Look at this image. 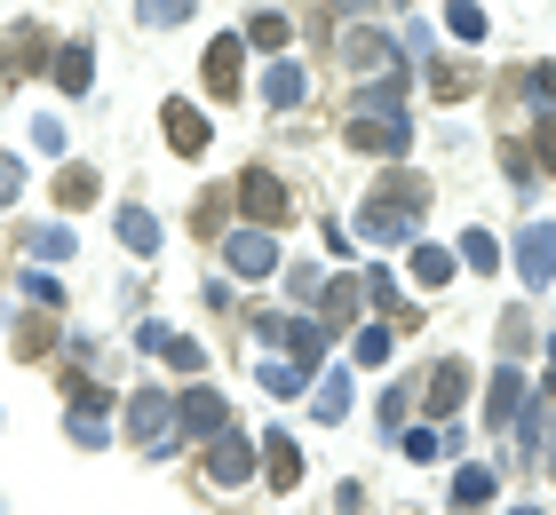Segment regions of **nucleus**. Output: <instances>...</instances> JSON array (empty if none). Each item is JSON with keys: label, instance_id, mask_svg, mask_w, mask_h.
Returning a JSON list of instances; mask_svg holds the SVG:
<instances>
[{"label": "nucleus", "instance_id": "obj_1", "mask_svg": "<svg viewBox=\"0 0 556 515\" xmlns=\"http://www.w3.org/2000/svg\"><path fill=\"white\" fill-rule=\"evenodd\" d=\"M406 88L414 80H374V88H358V103H350V143L374 151V159H406V143H414Z\"/></svg>", "mask_w": 556, "mask_h": 515}, {"label": "nucleus", "instance_id": "obj_2", "mask_svg": "<svg viewBox=\"0 0 556 515\" xmlns=\"http://www.w3.org/2000/svg\"><path fill=\"white\" fill-rule=\"evenodd\" d=\"M342 64H350V72H366V88H374V80H414L406 56H397V48L374 33V24H342Z\"/></svg>", "mask_w": 556, "mask_h": 515}, {"label": "nucleus", "instance_id": "obj_3", "mask_svg": "<svg viewBox=\"0 0 556 515\" xmlns=\"http://www.w3.org/2000/svg\"><path fill=\"white\" fill-rule=\"evenodd\" d=\"M128 436L143 452H167L175 445V404H167V389H136L128 397Z\"/></svg>", "mask_w": 556, "mask_h": 515}, {"label": "nucleus", "instance_id": "obj_4", "mask_svg": "<svg viewBox=\"0 0 556 515\" xmlns=\"http://www.w3.org/2000/svg\"><path fill=\"white\" fill-rule=\"evenodd\" d=\"M239 206L255 215V230H270V222L294 215V198H287V183H278L270 167H247V175H239Z\"/></svg>", "mask_w": 556, "mask_h": 515}, {"label": "nucleus", "instance_id": "obj_5", "mask_svg": "<svg viewBox=\"0 0 556 515\" xmlns=\"http://www.w3.org/2000/svg\"><path fill=\"white\" fill-rule=\"evenodd\" d=\"M255 325H263V333H270V342H278V349H287V357H294V365H302V373H311V365H318V349H326V325H318V318H255Z\"/></svg>", "mask_w": 556, "mask_h": 515}, {"label": "nucleus", "instance_id": "obj_6", "mask_svg": "<svg viewBox=\"0 0 556 515\" xmlns=\"http://www.w3.org/2000/svg\"><path fill=\"white\" fill-rule=\"evenodd\" d=\"M175 428H184V436H207V445H215V436L231 428V404H223L215 389H184V397H175Z\"/></svg>", "mask_w": 556, "mask_h": 515}, {"label": "nucleus", "instance_id": "obj_7", "mask_svg": "<svg viewBox=\"0 0 556 515\" xmlns=\"http://www.w3.org/2000/svg\"><path fill=\"white\" fill-rule=\"evenodd\" d=\"M517 278L525 286H548L556 278V222H525L517 230Z\"/></svg>", "mask_w": 556, "mask_h": 515}, {"label": "nucleus", "instance_id": "obj_8", "mask_svg": "<svg viewBox=\"0 0 556 515\" xmlns=\"http://www.w3.org/2000/svg\"><path fill=\"white\" fill-rule=\"evenodd\" d=\"M199 72H207V95H215V103H231V95H239V72H247V40H239V33L207 40V64H199Z\"/></svg>", "mask_w": 556, "mask_h": 515}, {"label": "nucleus", "instance_id": "obj_9", "mask_svg": "<svg viewBox=\"0 0 556 515\" xmlns=\"http://www.w3.org/2000/svg\"><path fill=\"white\" fill-rule=\"evenodd\" d=\"M223 262H231V278H270L278 270L270 230H231V239H223Z\"/></svg>", "mask_w": 556, "mask_h": 515}, {"label": "nucleus", "instance_id": "obj_10", "mask_svg": "<svg viewBox=\"0 0 556 515\" xmlns=\"http://www.w3.org/2000/svg\"><path fill=\"white\" fill-rule=\"evenodd\" d=\"M525 397H533V389H525V373L517 365H493V381H485V428H509L525 412Z\"/></svg>", "mask_w": 556, "mask_h": 515}, {"label": "nucleus", "instance_id": "obj_11", "mask_svg": "<svg viewBox=\"0 0 556 515\" xmlns=\"http://www.w3.org/2000/svg\"><path fill=\"white\" fill-rule=\"evenodd\" d=\"M207 476H215V484H247V476H255V452H247L239 428H223L215 445H207Z\"/></svg>", "mask_w": 556, "mask_h": 515}, {"label": "nucleus", "instance_id": "obj_12", "mask_svg": "<svg viewBox=\"0 0 556 515\" xmlns=\"http://www.w3.org/2000/svg\"><path fill=\"white\" fill-rule=\"evenodd\" d=\"M358 239H374V246H406L414 239V215H397V206H358Z\"/></svg>", "mask_w": 556, "mask_h": 515}, {"label": "nucleus", "instance_id": "obj_13", "mask_svg": "<svg viewBox=\"0 0 556 515\" xmlns=\"http://www.w3.org/2000/svg\"><path fill=\"white\" fill-rule=\"evenodd\" d=\"M462 397H469V365H445L429 373V421H453V412H462Z\"/></svg>", "mask_w": 556, "mask_h": 515}, {"label": "nucleus", "instance_id": "obj_14", "mask_svg": "<svg viewBox=\"0 0 556 515\" xmlns=\"http://www.w3.org/2000/svg\"><path fill=\"white\" fill-rule=\"evenodd\" d=\"M160 127H167V143L184 151V159H199V151H207V119H199L191 103H167V119H160Z\"/></svg>", "mask_w": 556, "mask_h": 515}, {"label": "nucleus", "instance_id": "obj_15", "mask_svg": "<svg viewBox=\"0 0 556 515\" xmlns=\"http://www.w3.org/2000/svg\"><path fill=\"white\" fill-rule=\"evenodd\" d=\"M493 492H501V476L485 468V460H469V468H462V476H453V507H485Z\"/></svg>", "mask_w": 556, "mask_h": 515}, {"label": "nucleus", "instance_id": "obj_16", "mask_svg": "<svg viewBox=\"0 0 556 515\" xmlns=\"http://www.w3.org/2000/svg\"><path fill=\"white\" fill-rule=\"evenodd\" d=\"M96 80V56H88V40H64L56 48V88H72V95H80Z\"/></svg>", "mask_w": 556, "mask_h": 515}, {"label": "nucleus", "instance_id": "obj_17", "mask_svg": "<svg viewBox=\"0 0 556 515\" xmlns=\"http://www.w3.org/2000/svg\"><path fill=\"white\" fill-rule=\"evenodd\" d=\"M263 95H270V112H294V103L311 95V80H302V64H270V80H263Z\"/></svg>", "mask_w": 556, "mask_h": 515}, {"label": "nucleus", "instance_id": "obj_18", "mask_svg": "<svg viewBox=\"0 0 556 515\" xmlns=\"http://www.w3.org/2000/svg\"><path fill=\"white\" fill-rule=\"evenodd\" d=\"M406 278H414V286H445V278H453V254H445V246H429V239H414Z\"/></svg>", "mask_w": 556, "mask_h": 515}, {"label": "nucleus", "instance_id": "obj_19", "mask_svg": "<svg viewBox=\"0 0 556 515\" xmlns=\"http://www.w3.org/2000/svg\"><path fill=\"white\" fill-rule=\"evenodd\" d=\"M119 239H128V254H160V215H143V206H119Z\"/></svg>", "mask_w": 556, "mask_h": 515}, {"label": "nucleus", "instance_id": "obj_20", "mask_svg": "<svg viewBox=\"0 0 556 515\" xmlns=\"http://www.w3.org/2000/svg\"><path fill=\"white\" fill-rule=\"evenodd\" d=\"M263 452H270V484H278V492H294V484H302V452H294V436H263Z\"/></svg>", "mask_w": 556, "mask_h": 515}, {"label": "nucleus", "instance_id": "obj_21", "mask_svg": "<svg viewBox=\"0 0 556 515\" xmlns=\"http://www.w3.org/2000/svg\"><path fill=\"white\" fill-rule=\"evenodd\" d=\"M287 33H294V24L278 16V9H255V16H247V33H239V40H247V48H287Z\"/></svg>", "mask_w": 556, "mask_h": 515}, {"label": "nucleus", "instance_id": "obj_22", "mask_svg": "<svg viewBox=\"0 0 556 515\" xmlns=\"http://www.w3.org/2000/svg\"><path fill=\"white\" fill-rule=\"evenodd\" d=\"M318 421H350V373H326L318 381V397H311Z\"/></svg>", "mask_w": 556, "mask_h": 515}, {"label": "nucleus", "instance_id": "obj_23", "mask_svg": "<svg viewBox=\"0 0 556 515\" xmlns=\"http://www.w3.org/2000/svg\"><path fill=\"white\" fill-rule=\"evenodd\" d=\"M255 381H263L270 397H294V389H311V373H302V365H287V357H270V365H263Z\"/></svg>", "mask_w": 556, "mask_h": 515}, {"label": "nucleus", "instance_id": "obj_24", "mask_svg": "<svg viewBox=\"0 0 556 515\" xmlns=\"http://www.w3.org/2000/svg\"><path fill=\"white\" fill-rule=\"evenodd\" d=\"M462 262H469V270H501V239H493L485 222H477L469 239H462Z\"/></svg>", "mask_w": 556, "mask_h": 515}, {"label": "nucleus", "instance_id": "obj_25", "mask_svg": "<svg viewBox=\"0 0 556 515\" xmlns=\"http://www.w3.org/2000/svg\"><path fill=\"white\" fill-rule=\"evenodd\" d=\"M160 357H167L175 373H199V365H207V349H199L191 333H167V342H160Z\"/></svg>", "mask_w": 556, "mask_h": 515}, {"label": "nucleus", "instance_id": "obj_26", "mask_svg": "<svg viewBox=\"0 0 556 515\" xmlns=\"http://www.w3.org/2000/svg\"><path fill=\"white\" fill-rule=\"evenodd\" d=\"M350 357H358L366 373H374V365H390V325H366L358 342H350Z\"/></svg>", "mask_w": 556, "mask_h": 515}, {"label": "nucleus", "instance_id": "obj_27", "mask_svg": "<svg viewBox=\"0 0 556 515\" xmlns=\"http://www.w3.org/2000/svg\"><path fill=\"white\" fill-rule=\"evenodd\" d=\"M445 24H453V40H485V9H477V0H445Z\"/></svg>", "mask_w": 556, "mask_h": 515}, {"label": "nucleus", "instance_id": "obj_28", "mask_svg": "<svg viewBox=\"0 0 556 515\" xmlns=\"http://www.w3.org/2000/svg\"><path fill=\"white\" fill-rule=\"evenodd\" d=\"M56 198H64V206H96V175H88V167H64V175H56Z\"/></svg>", "mask_w": 556, "mask_h": 515}, {"label": "nucleus", "instance_id": "obj_29", "mask_svg": "<svg viewBox=\"0 0 556 515\" xmlns=\"http://www.w3.org/2000/svg\"><path fill=\"white\" fill-rule=\"evenodd\" d=\"M397 452H406V460H421V468H429V460L445 452V436H438V428H406V436H397Z\"/></svg>", "mask_w": 556, "mask_h": 515}, {"label": "nucleus", "instance_id": "obj_30", "mask_svg": "<svg viewBox=\"0 0 556 515\" xmlns=\"http://www.w3.org/2000/svg\"><path fill=\"white\" fill-rule=\"evenodd\" d=\"M33 254H40V262H72V230H64V222H56V230H40Z\"/></svg>", "mask_w": 556, "mask_h": 515}, {"label": "nucleus", "instance_id": "obj_31", "mask_svg": "<svg viewBox=\"0 0 556 515\" xmlns=\"http://www.w3.org/2000/svg\"><path fill=\"white\" fill-rule=\"evenodd\" d=\"M429 88L453 103V95H469V72H462V64H438V72H429Z\"/></svg>", "mask_w": 556, "mask_h": 515}, {"label": "nucleus", "instance_id": "obj_32", "mask_svg": "<svg viewBox=\"0 0 556 515\" xmlns=\"http://www.w3.org/2000/svg\"><path fill=\"white\" fill-rule=\"evenodd\" d=\"M33 143H40V159H64V119H40Z\"/></svg>", "mask_w": 556, "mask_h": 515}, {"label": "nucleus", "instance_id": "obj_33", "mask_svg": "<svg viewBox=\"0 0 556 515\" xmlns=\"http://www.w3.org/2000/svg\"><path fill=\"white\" fill-rule=\"evenodd\" d=\"M191 0H143V24H184Z\"/></svg>", "mask_w": 556, "mask_h": 515}, {"label": "nucleus", "instance_id": "obj_34", "mask_svg": "<svg viewBox=\"0 0 556 515\" xmlns=\"http://www.w3.org/2000/svg\"><path fill=\"white\" fill-rule=\"evenodd\" d=\"M48 342H56V325H40V318H33V325H24V333H16V357H40Z\"/></svg>", "mask_w": 556, "mask_h": 515}, {"label": "nucleus", "instance_id": "obj_35", "mask_svg": "<svg viewBox=\"0 0 556 515\" xmlns=\"http://www.w3.org/2000/svg\"><path fill=\"white\" fill-rule=\"evenodd\" d=\"M525 88H533V103H556V64H533V72H525Z\"/></svg>", "mask_w": 556, "mask_h": 515}, {"label": "nucleus", "instance_id": "obj_36", "mask_svg": "<svg viewBox=\"0 0 556 515\" xmlns=\"http://www.w3.org/2000/svg\"><path fill=\"white\" fill-rule=\"evenodd\" d=\"M501 167H509V183H517V191H533V159H525V151H517V143H509V151H501Z\"/></svg>", "mask_w": 556, "mask_h": 515}, {"label": "nucleus", "instance_id": "obj_37", "mask_svg": "<svg viewBox=\"0 0 556 515\" xmlns=\"http://www.w3.org/2000/svg\"><path fill=\"white\" fill-rule=\"evenodd\" d=\"M533 159L556 175V119H541V136H533Z\"/></svg>", "mask_w": 556, "mask_h": 515}, {"label": "nucleus", "instance_id": "obj_38", "mask_svg": "<svg viewBox=\"0 0 556 515\" xmlns=\"http://www.w3.org/2000/svg\"><path fill=\"white\" fill-rule=\"evenodd\" d=\"M24 294H33L40 309H56V278H40V270H24Z\"/></svg>", "mask_w": 556, "mask_h": 515}, {"label": "nucleus", "instance_id": "obj_39", "mask_svg": "<svg viewBox=\"0 0 556 515\" xmlns=\"http://www.w3.org/2000/svg\"><path fill=\"white\" fill-rule=\"evenodd\" d=\"M318 294H326V286H318V270H311V262H294V301H318Z\"/></svg>", "mask_w": 556, "mask_h": 515}, {"label": "nucleus", "instance_id": "obj_40", "mask_svg": "<svg viewBox=\"0 0 556 515\" xmlns=\"http://www.w3.org/2000/svg\"><path fill=\"white\" fill-rule=\"evenodd\" d=\"M16 191H24V167H16V159H0V206H9Z\"/></svg>", "mask_w": 556, "mask_h": 515}, {"label": "nucleus", "instance_id": "obj_41", "mask_svg": "<svg viewBox=\"0 0 556 515\" xmlns=\"http://www.w3.org/2000/svg\"><path fill=\"white\" fill-rule=\"evenodd\" d=\"M548 373H556V333H548Z\"/></svg>", "mask_w": 556, "mask_h": 515}, {"label": "nucleus", "instance_id": "obj_42", "mask_svg": "<svg viewBox=\"0 0 556 515\" xmlns=\"http://www.w3.org/2000/svg\"><path fill=\"white\" fill-rule=\"evenodd\" d=\"M509 515H548V507H509Z\"/></svg>", "mask_w": 556, "mask_h": 515}, {"label": "nucleus", "instance_id": "obj_43", "mask_svg": "<svg viewBox=\"0 0 556 515\" xmlns=\"http://www.w3.org/2000/svg\"><path fill=\"white\" fill-rule=\"evenodd\" d=\"M548 452H556V445H548ZM548 468H556V460H548Z\"/></svg>", "mask_w": 556, "mask_h": 515}]
</instances>
